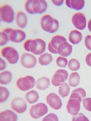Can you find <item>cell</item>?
Returning a JSON list of instances; mask_svg holds the SVG:
<instances>
[{
	"label": "cell",
	"mask_w": 91,
	"mask_h": 121,
	"mask_svg": "<svg viewBox=\"0 0 91 121\" xmlns=\"http://www.w3.org/2000/svg\"><path fill=\"white\" fill-rule=\"evenodd\" d=\"M23 47L27 52L38 55L44 53L46 48L45 41L40 38L28 39L24 43Z\"/></svg>",
	"instance_id": "obj_1"
},
{
	"label": "cell",
	"mask_w": 91,
	"mask_h": 121,
	"mask_svg": "<svg viewBox=\"0 0 91 121\" xmlns=\"http://www.w3.org/2000/svg\"><path fill=\"white\" fill-rule=\"evenodd\" d=\"M25 7L30 14H41L46 11L47 4L44 0H28L26 1Z\"/></svg>",
	"instance_id": "obj_2"
},
{
	"label": "cell",
	"mask_w": 91,
	"mask_h": 121,
	"mask_svg": "<svg viewBox=\"0 0 91 121\" xmlns=\"http://www.w3.org/2000/svg\"><path fill=\"white\" fill-rule=\"evenodd\" d=\"M41 25L44 30L50 34L55 33L59 28V23L57 20L48 14L42 17Z\"/></svg>",
	"instance_id": "obj_3"
},
{
	"label": "cell",
	"mask_w": 91,
	"mask_h": 121,
	"mask_svg": "<svg viewBox=\"0 0 91 121\" xmlns=\"http://www.w3.org/2000/svg\"><path fill=\"white\" fill-rule=\"evenodd\" d=\"M1 54L11 64H16L19 59L18 52L12 47H6L3 48L1 51Z\"/></svg>",
	"instance_id": "obj_4"
},
{
	"label": "cell",
	"mask_w": 91,
	"mask_h": 121,
	"mask_svg": "<svg viewBox=\"0 0 91 121\" xmlns=\"http://www.w3.org/2000/svg\"><path fill=\"white\" fill-rule=\"evenodd\" d=\"M35 81L33 77L26 76L20 78L17 80L16 86L18 89L22 91H27L33 88L35 86Z\"/></svg>",
	"instance_id": "obj_5"
},
{
	"label": "cell",
	"mask_w": 91,
	"mask_h": 121,
	"mask_svg": "<svg viewBox=\"0 0 91 121\" xmlns=\"http://www.w3.org/2000/svg\"><path fill=\"white\" fill-rule=\"evenodd\" d=\"M48 112V108L46 104L39 103L32 105L29 111L31 117L34 119L40 118Z\"/></svg>",
	"instance_id": "obj_6"
},
{
	"label": "cell",
	"mask_w": 91,
	"mask_h": 121,
	"mask_svg": "<svg viewBox=\"0 0 91 121\" xmlns=\"http://www.w3.org/2000/svg\"><path fill=\"white\" fill-rule=\"evenodd\" d=\"M0 20L7 23H11L14 19V13L12 8L8 4L1 6Z\"/></svg>",
	"instance_id": "obj_7"
},
{
	"label": "cell",
	"mask_w": 91,
	"mask_h": 121,
	"mask_svg": "<svg viewBox=\"0 0 91 121\" xmlns=\"http://www.w3.org/2000/svg\"><path fill=\"white\" fill-rule=\"evenodd\" d=\"M68 72L63 69H59L55 73L52 78L51 82L55 86H60L61 84L65 82L68 77Z\"/></svg>",
	"instance_id": "obj_8"
},
{
	"label": "cell",
	"mask_w": 91,
	"mask_h": 121,
	"mask_svg": "<svg viewBox=\"0 0 91 121\" xmlns=\"http://www.w3.org/2000/svg\"><path fill=\"white\" fill-rule=\"evenodd\" d=\"M81 102L76 98L70 97L66 107L68 112L71 115L77 114L81 108Z\"/></svg>",
	"instance_id": "obj_9"
},
{
	"label": "cell",
	"mask_w": 91,
	"mask_h": 121,
	"mask_svg": "<svg viewBox=\"0 0 91 121\" xmlns=\"http://www.w3.org/2000/svg\"><path fill=\"white\" fill-rule=\"evenodd\" d=\"M72 22L75 27L81 30H84L86 27V18L84 14L81 12H77L72 17Z\"/></svg>",
	"instance_id": "obj_10"
},
{
	"label": "cell",
	"mask_w": 91,
	"mask_h": 121,
	"mask_svg": "<svg viewBox=\"0 0 91 121\" xmlns=\"http://www.w3.org/2000/svg\"><path fill=\"white\" fill-rule=\"evenodd\" d=\"M46 101L49 105L54 110H59L62 107L61 99L55 93L49 94L46 97Z\"/></svg>",
	"instance_id": "obj_11"
},
{
	"label": "cell",
	"mask_w": 91,
	"mask_h": 121,
	"mask_svg": "<svg viewBox=\"0 0 91 121\" xmlns=\"http://www.w3.org/2000/svg\"><path fill=\"white\" fill-rule=\"evenodd\" d=\"M20 61L23 67L28 69L33 68L37 64L36 58L28 53H24L22 55Z\"/></svg>",
	"instance_id": "obj_12"
},
{
	"label": "cell",
	"mask_w": 91,
	"mask_h": 121,
	"mask_svg": "<svg viewBox=\"0 0 91 121\" xmlns=\"http://www.w3.org/2000/svg\"><path fill=\"white\" fill-rule=\"evenodd\" d=\"M10 105L11 109L18 114L23 113L27 108V104L21 98L14 99L11 103Z\"/></svg>",
	"instance_id": "obj_13"
},
{
	"label": "cell",
	"mask_w": 91,
	"mask_h": 121,
	"mask_svg": "<svg viewBox=\"0 0 91 121\" xmlns=\"http://www.w3.org/2000/svg\"><path fill=\"white\" fill-rule=\"evenodd\" d=\"M26 34L22 30L19 29L14 30L10 28L9 33V40L15 42L20 43L24 40L26 38Z\"/></svg>",
	"instance_id": "obj_14"
},
{
	"label": "cell",
	"mask_w": 91,
	"mask_h": 121,
	"mask_svg": "<svg viewBox=\"0 0 91 121\" xmlns=\"http://www.w3.org/2000/svg\"><path fill=\"white\" fill-rule=\"evenodd\" d=\"M67 41L66 38L63 36L56 35L54 36L48 43L49 51L53 54H58L57 50L59 45L63 42Z\"/></svg>",
	"instance_id": "obj_15"
},
{
	"label": "cell",
	"mask_w": 91,
	"mask_h": 121,
	"mask_svg": "<svg viewBox=\"0 0 91 121\" xmlns=\"http://www.w3.org/2000/svg\"><path fill=\"white\" fill-rule=\"evenodd\" d=\"M58 54L61 56L67 57L70 56L72 52V47L68 42H62L58 47Z\"/></svg>",
	"instance_id": "obj_16"
},
{
	"label": "cell",
	"mask_w": 91,
	"mask_h": 121,
	"mask_svg": "<svg viewBox=\"0 0 91 121\" xmlns=\"http://www.w3.org/2000/svg\"><path fill=\"white\" fill-rule=\"evenodd\" d=\"M65 3L68 8L77 11L82 10L85 4V1L83 0H67L65 1Z\"/></svg>",
	"instance_id": "obj_17"
},
{
	"label": "cell",
	"mask_w": 91,
	"mask_h": 121,
	"mask_svg": "<svg viewBox=\"0 0 91 121\" xmlns=\"http://www.w3.org/2000/svg\"><path fill=\"white\" fill-rule=\"evenodd\" d=\"M82 39V34L77 30H72L68 35L69 41L74 45L79 44L81 41Z\"/></svg>",
	"instance_id": "obj_18"
},
{
	"label": "cell",
	"mask_w": 91,
	"mask_h": 121,
	"mask_svg": "<svg viewBox=\"0 0 91 121\" xmlns=\"http://www.w3.org/2000/svg\"><path fill=\"white\" fill-rule=\"evenodd\" d=\"M17 115L11 110H6L0 114V121H17Z\"/></svg>",
	"instance_id": "obj_19"
},
{
	"label": "cell",
	"mask_w": 91,
	"mask_h": 121,
	"mask_svg": "<svg viewBox=\"0 0 91 121\" xmlns=\"http://www.w3.org/2000/svg\"><path fill=\"white\" fill-rule=\"evenodd\" d=\"M15 21L17 25L21 28H24L27 24V16L22 11H18L17 13Z\"/></svg>",
	"instance_id": "obj_20"
},
{
	"label": "cell",
	"mask_w": 91,
	"mask_h": 121,
	"mask_svg": "<svg viewBox=\"0 0 91 121\" xmlns=\"http://www.w3.org/2000/svg\"><path fill=\"white\" fill-rule=\"evenodd\" d=\"M50 85V80L46 77H41L38 78L36 83L37 89L40 90H45L48 88Z\"/></svg>",
	"instance_id": "obj_21"
},
{
	"label": "cell",
	"mask_w": 91,
	"mask_h": 121,
	"mask_svg": "<svg viewBox=\"0 0 91 121\" xmlns=\"http://www.w3.org/2000/svg\"><path fill=\"white\" fill-rule=\"evenodd\" d=\"M39 99L38 93L34 90L30 91L26 93L25 99L28 103L33 104L36 102Z\"/></svg>",
	"instance_id": "obj_22"
},
{
	"label": "cell",
	"mask_w": 91,
	"mask_h": 121,
	"mask_svg": "<svg viewBox=\"0 0 91 121\" xmlns=\"http://www.w3.org/2000/svg\"><path fill=\"white\" fill-rule=\"evenodd\" d=\"M80 77L77 72H72L70 74L68 79L69 85L71 87H75L78 86L80 83Z\"/></svg>",
	"instance_id": "obj_23"
},
{
	"label": "cell",
	"mask_w": 91,
	"mask_h": 121,
	"mask_svg": "<svg viewBox=\"0 0 91 121\" xmlns=\"http://www.w3.org/2000/svg\"><path fill=\"white\" fill-rule=\"evenodd\" d=\"M86 96L85 91L81 88H78L74 89L72 92L70 97L76 98L79 99L81 101H82Z\"/></svg>",
	"instance_id": "obj_24"
},
{
	"label": "cell",
	"mask_w": 91,
	"mask_h": 121,
	"mask_svg": "<svg viewBox=\"0 0 91 121\" xmlns=\"http://www.w3.org/2000/svg\"><path fill=\"white\" fill-rule=\"evenodd\" d=\"M53 58L50 54L46 53L41 55L38 58V62L41 65H47L52 62Z\"/></svg>",
	"instance_id": "obj_25"
},
{
	"label": "cell",
	"mask_w": 91,
	"mask_h": 121,
	"mask_svg": "<svg viewBox=\"0 0 91 121\" xmlns=\"http://www.w3.org/2000/svg\"><path fill=\"white\" fill-rule=\"evenodd\" d=\"M12 75L9 71H5L2 72L0 74V83L1 84L6 85L11 81Z\"/></svg>",
	"instance_id": "obj_26"
},
{
	"label": "cell",
	"mask_w": 91,
	"mask_h": 121,
	"mask_svg": "<svg viewBox=\"0 0 91 121\" xmlns=\"http://www.w3.org/2000/svg\"><path fill=\"white\" fill-rule=\"evenodd\" d=\"M70 87L67 83L61 84L58 90L59 95L62 98L68 96L70 92Z\"/></svg>",
	"instance_id": "obj_27"
},
{
	"label": "cell",
	"mask_w": 91,
	"mask_h": 121,
	"mask_svg": "<svg viewBox=\"0 0 91 121\" xmlns=\"http://www.w3.org/2000/svg\"><path fill=\"white\" fill-rule=\"evenodd\" d=\"M10 28H7L4 29L2 31H1L0 44L1 46H3L7 44L9 40V33L10 31Z\"/></svg>",
	"instance_id": "obj_28"
},
{
	"label": "cell",
	"mask_w": 91,
	"mask_h": 121,
	"mask_svg": "<svg viewBox=\"0 0 91 121\" xmlns=\"http://www.w3.org/2000/svg\"><path fill=\"white\" fill-rule=\"evenodd\" d=\"M68 67L71 71H77L80 68V64L77 59L72 58L68 61Z\"/></svg>",
	"instance_id": "obj_29"
},
{
	"label": "cell",
	"mask_w": 91,
	"mask_h": 121,
	"mask_svg": "<svg viewBox=\"0 0 91 121\" xmlns=\"http://www.w3.org/2000/svg\"><path fill=\"white\" fill-rule=\"evenodd\" d=\"M0 103L7 100L9 95V91L5 87H0Z\"/></svg>",
	"instance_id": "obj_30"
},
{
	"label": "cell",
	"mask_w": 91,
	"mask_h": 121,
	"mask_svg": "<svg viewBox=\"0 0 91 121\" xmlns=\"http://www.w3.org/2000/svg\"><path fill=\"white\" fill-rule=\"evenodd\" d=\"M56 62L58 66L60 67L65 68L68 65V59L64 57L59 56L56 59Z\"/></svg>",
	"instance_id": "obj_31"
},
{
	"label": "cell",
	"mask_w": 91,
	"mask_h": 121,
	"mask_svg": "<svg viewBox=\"0 0 91 121\" xmlns=\"http://www.w3.org/2000/svg\"><path fill=\"white\" fill-rule=\"evenodd\" d=\"M83 106L87 111L91 112V98L84 99L83 100Z\"/></svg>",
	"instance_id": "obj_32"
},
{
	"label": "cell",
	"mask_w": 91,
	"mask_h": 121,
	"mask_svg": "<svg viewBox=\"0 0 91 121\" xmlns=\"http://www.w3.org/2000/svg\"><path fill=\"white\" fill-rule=\"evenodd\" d=\"M43 121H58V117L54 113H50L43 119Z\"/></svg>",
	"instance_id": "obj_33"
},
{
	"label": "cell",
	"mask_w": 91,
	"mask_h": 121,
	"mask_svg": "<svg viewBox=\"0 0 91 121\" xmlns=\"http://www.w3.org/2000/svg\"><path fill=\"white\" fill-rule=\"evenodd\" d=\"M72 120L73 121H89L88 119L85 116L81 113H79L77 115H74V116L73 117Z\"/></svg>",
	"instance_id": "obj_34"
},
{
	"label": "cell",
	"mask_w": 91,
	"mask_h": 121,
	"mask_svg": "<svg viewBox=\"0 0 91 121\" xmlns=\"http://www.w3.org/2000/svg\"><path fill=\"white\" fill-rule=\"evenodd\" d=\"M85 44L86 48L91 51V35H87L85 39Z\"/></svg>",
	"instance_id": "obj_35"
},
{
	"label": "cell",
	"mask_w": 91,
	"mask_h": 121,
	"mask_svg": "<svg viewBox=\"0 0 91 121\" xmlns=\"http://www.w3.org/2000/svg\"><path fill=\"white\" fill-rule=\"evenodd\" d=\"M85 60L87 65L91 67V53H89L87 55Z\"/></svg>",
	"instance_id": "obj_36"
},
{
	"label": "cell",
	"mask_w": 91,
	"mask_h": 121,
	"mask_svg": "<svg viewBox=\"0 0 91 121\" xmlns=\"http://www.w3.org/2000/svg\"><path fill=\"white\" fill-rule=\"evenodd\" d=\"M6 62L2 58H0V70L4 69L6 68Z\"/></svg>",
	"instance_id": "obj_37"
},
{
	"label": "cell",
	"mask_w": 91,
	"mask_h": 121,
	"mask_svg": "<svg viewBox=\"0 0 91 121\" xmlns=\"http://www.w3.org/2000/svg\"><path fill=\"white\" fill-rule=\"evenodd\" d=\"M52 2L56 6H61L64 3V0H52Z\"/></svg>",
	"instance_id": "obj_38"
},
{
	"label": "cell",
	"mask_w": 91,
	"mask_h": 121,
	"mask_svg": "<svg viewBox=\"0 0 91 121\" xmlns=\"http://www.w3.org/2000/svg\"><path fill=\"white\" fill-rule=\"evenodd\" d=\"M88 27L89 31L91 33V19L89 21L88 24Z\"/></svg>",
	"instance_id": "obj_39"
}]
</instances>
